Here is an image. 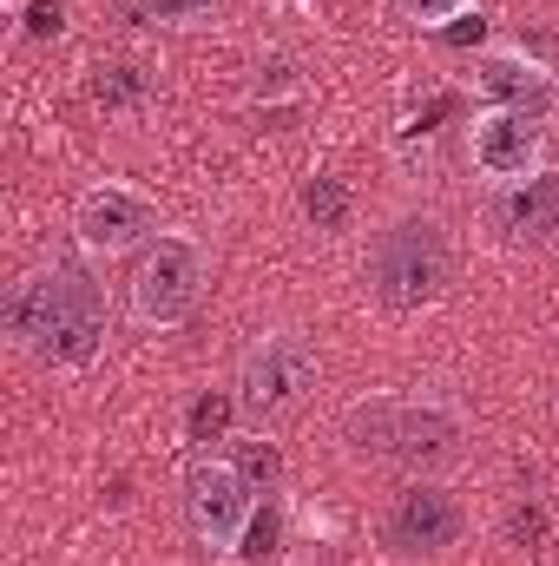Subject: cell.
<instances>
[{
    "instance_id": "obj_1",
    "label": "cell",
    "mask_w": 559,
    "mask_h": 566,
    "mask_svg": "<svg viewBox=\"0 0 559 566\" xmlns=\"http://www.w3.org/2000/svg\"><path fill=\"white\" fill-rule=\"evenodd\" d=\"M0 329H7V343L20 356L46 363L60 376H86L106 356L113 303H106V283L93 277L80 258H53V264H33L7 290Z\"/></svg>"
},
{
    "instance_id": "obj_2",
    "label": "cell",
    "mask_w": 559,
    "mask_h": 566,
    "mask_svg": "<svg viewBox=\"0 0 559 566\" xmlns=\"http://www.w3.org/2000/svg\"><path fill=\"white\" fill-rule=\"evenodd\" d=\"M362 283L376 303H389L402 316L434 310L454 290V231L434 211L382 218V231L369 238V258H362Z\"/></svg>"
},
{
    "instance_id": "obj_3",
    "label": "cell",
    "mask_w": 559,
    "mask_h": 566,
    "mask_svg": "<svg viewBox=\"0 0 559 566\" xmlns=\"http://www.w3.org/2000/svg\"><path fill=\"white\" fill-rule=\"evenodd\" d=\"M467 434V416L447 402V396H421V389H376V396H356L342 409V441L356 454H376V461H434L447 454L454 441Z\"/></svg>"
},
{
    "instance_id": "obj_4",
    "label": "cell",
    "mask_w": 559,
    "mask_h": 566,
    "mask_svg": "<svg viewBox=\"0 0 559 566\" xmlns=\"http://www.w3.org/2000/svg\"><path fill=\"white\" fill-rule=\"evenodd\" d=\"M204 290H211V251L191 238V231H158L133 264V283H126V310L139 329H184L198 310H204Z\"/></svg>"
},
{
    "instance_id": "obj_5",
    "label": "cell",
    "mask_w": 559,
    "mask_h": 566,
    "mask_svg": "<svg viewBox=\"0 0 559 566\" xmlns=\"http://www.w3.org/2000/svg\"><path fill=\"white\" fill-rule=\"evenodd\" d=\"M316 376H323V363H316V349H309L303 329H257V343L238 363V389H231L238 396V416L257 422V428L296 416L309 402Z\"/></svg>"
},
{
    "instance_id": "obj_6",
    "label": "cell",
    "mask_w": 559,
    "mask_h": 566,
    "mask_svg": "<svg viewBox=\"0 0 559 566\" xmlns=\"http://www.w3.org/2000/svg\"><path fill=\"white\" fill-rule=\"evenodd\" d=\"M184 521H191V534H198L204 554L231 560L244 547L251 521H257V481L231 454H198L184 468Z\"/></svg>"
},
{
    "instance_id": "obj_7",
    "label": "cell",
    "mask_w": 559,
    "mask_h": 566,
    "mask_svg": "<svg viewBox=\"0 0 559 566\" xmlns=\"http://www.w3.org/2000/svg\"><path fill=\"white\" fill-rule=\"evenodd\" d=\"M158 231H165L158 198L126 185V178H99V185H86L73 198V244L86 258H133Z\"/></svg>"
},
{
    "instance_id": "obj_8",
    "label": "cell",
    "mask_w": 559,
    "mask_h": 566,
    "mask_svg": "<svg viewBox=\"0 0 559 566\" xmlns=\"http://www.w3.org/2000/svg\"><path fill=\"white\" fill-rule=\"evenodd\" d=\"M461 534H467V507L447 481H409L382 514V541L395 560H441L447 547H461Z\"/></svg>"
},
{
    "instance_id": "obj_9",
    "label": "cell",
    "mask_w": 559,
    "mask_h": 566,
    "mask_svg": "<svg viewBox=\"0 0 559 566\" xmlns=\"http://www.w3.org/2000/svg\"><path fill=\"white\" fill-rule=\"evenodd\" d=\"M467 158L494 191H507V185L547 171V119L514 113V106H481L467 119Z\"/></svg>"
},
{
    "instance_id": "obj_10",
    "label": "cell",
    "mask_w": 559,
    "mask_h": 566,
    "mask_svg": "<svg viewBox=\"0 0 559 566\" xmlns=\"http://www.w3.org/2000/svg\"><path fill=\"white\" fill-rule=\"evenodd\" d=\"M467 86L487 99V106H514V113H534V119H553L559 106V80L553 66L514 40H494L467 60Z\"/></svg>"
},
{
    "instance_id": "obj_11",
    "label": "cell",
    "mask_w": 559,
    "mask_h": 566,
    "mask_svg": "<svg viewBox=\"0 0 559 566\" xmlns=\"http://www.w3.org/2000/svg\"><path fill=\"white\" fill-rule=\"evenodd\" d=\"M494 218H500V231L520 238V244H559V171L547 165V171L507 185V191L494 198Z\"/></svg>"
},
{
    "instance_id": "obj_12",
    "label": "cell",
    "mask_w": 559,
    "mask_h": 566,
    "mask_svg": "<svg viewBox=\"0 0 559 566\" xmlns=\"http://www.w3.org/2000/svg\"><path fill=\"white\" fill-rule=\"evenodd\" d=\"M224 13V0H126V20L145 33H198Z\"/></svg>"
},
{
    "instance_id": "obj_13",
    "label": "cell",
    "mask_w": 559,
    "mask_h": 566,
    "mask_svg": "<svg viewBox=\"0 0 559 566\" xmlns=\"http://www.w3.org/2000/svg\"><path fill=\"white\" fill-rule=\"evenodd\" d=\"M296 93H303V60L283 53V46L257 53V66H251V99H257V106H277V99H296Z\"/></svg>"
},
{
    "instance_id": "obj_14",
    "label": "cell",
    "mask_w": 559,
    "mask_h": 566,
    "mask_svg": "<svg viewBox=\"0 0 559 566\" xmlns=\"http://www.w3.org/2000/svg\"><path fill=\"white\" fill-rule=\"evenodd\" d=\"M303 211H309L316 231H342V224H349V185L329 178V171L309 178V185H303Z\"/></svg>"
},
{
    "instance_id": "obj_15",
    "label": "cell",
    "mask_w": 559,
    "mask_h": 566,
    "mask_svg": "<svg viewBox=\"0 0 559 566\" xmlns=\"http://www.w3.org/2000/svg\"><path fill=\"white\" fill-rule=\"evenodd\" d=\"M481 0H395V13L421 27V33H441V27H454V20H467Z\"/></svg>"
},
{
    "instance_id": "obj_16",
    "label": "cell",
    "mask_w": 559,
    "mask_h": 566,
    "mask_svg": "<svg viewBox=\"0 0 559 566\" xmlns=\"http://www.w3.org/2000/svg\"><path fill=\"white\" fill-rule=\"evenodd\" d=\"M231 409H238V396H198L191 402V416H184V428H191V441H218L224 434V422H231Z\"/></svg>"
},
{
    "instance_id": "obj_17",
    "label": "cell",
    "mask_w": 559,
    "mask_h": 566,
    "mask_svg": "<svg viewBox=\"0 0 559 566\" xmlns=\"http://www.w3.org/2000/svg\"><path fill=\"white\" fill-rule=\"evenodd\" d=\"M20 33H27V40H60V33H66V0H27Z\"/></svg>"
},
{
    "instance_id": "obj_18",
    "label": "cell",
    "mask_w": 559,
    "mask_h": 566,
    "mask_svg": "<svg viewBox=\"0 0 559 566\" xmlns=\"http://www.w3.org/2000/svg\"><path fill=\"white\" fill-rule=\"evenodd\" d=\"M271 7H283V13H309L316 0H271Z\"/></svg>"
},
{
    "instance_id": "obj_19",
    "label": "cell",
    "mask_w": 559,
    "mask_h": 566,
    "mask_svg": "<svg viewBox=\"0 0 559 566\" xmlns=\"http://www.w3.org/2000/svg\"><path fill=\"white\" fill-rule=\"evenodd\" d=\"M553 422H559V396H553Z\"/></svg>"
},
{
    "instance_id": "obj_20",
    "label": "cell",
    "mask_w": 559,
    "mask_h": 566,
    "mask_svg": "<svg viewBox=\"0 0 559 566\" xmlns=\"http://www.w3.org/2000/svg\"><path fill=\"white\" fill-rule=\"evenodd\" d=\"M289 566H316V560H289Z\"/></svg>"
}]
</instances>
